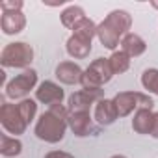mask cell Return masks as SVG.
I'll return each mask as SVG.
<instances>
[{"label": "cell", "mask_w": 158, "mask_h": 158, "mask_svg": "<svg viewBox=\"0 0 158 158\" xmlns=\"http://www.w3.org/2000/svg\"><path fill=\"white\" fill-rule=\"evenodd\" d=\"M151 4H152V8H156V10H158V2H151Z\"/></svg>", "instance_id": "obj_27"}, {"label": "cell", "mask_w": 158, "mask_h": 158, "mask_svg": "<svg viewBox=\"0 0 158 158\" xmlns=\"http://www.w3.org/2000/svg\"><path fill=\"white\" fill-rule=\"evenodd\" d=\"M93 117H95V121H97L101 127H110V125H114V123L119 119L117 110H115V104H114V99H101V101L95 104Z\"/></svg>", "instance_id": "obj_13"}, {"label": "cell", "mask_w": 158, "mask_h": 158, "mask_svg": "<svg viewBox=\"0 0 158 158\" xmlns=\"http://www.w3.org/2000/svg\"><path fill=\"white\" fill-rule=\"evenodd\" d=\"M151 136L158 139V112H154V119H152V128H151Z\"/></svg>", "instance_id": "obj_25"}, {"label": "cell", "mask_w": 158, "mask_h": 158, "mask_svg": "<svg viewBox=\"0 0 158 158\" xmlns=\"http://www.w3.org/2000/svg\"><path fill=\"white\" fill-rule=\"evenodd\" d=\"M35 86H37V71L26 69L6 84V97L13 99V101L15 99H26V95Z\"/></svg>", "instance_id": "obj_6"}, {"label": "cell", "mask_w": 158, "mask_h": 158, "mask_svg": "<svg viewBox=\"0 0 158 158\" xmlns=\"http://www.w3.org/2000/svg\"><path fill=\"white\" fill-rule=\"evenodd\" d=\"M54 74H56V78H58L61 84L74 86V84H80L82 82L84 71L80 69V65L74 63V61H61V63H58Z\"/></svg>", "instance_id": "obj_11"}, {"label": "cell", "mask_w": 158, "mask_h": 158, "mask_svg": "<svg viewBox=\"0 0 158 158\" xmlns=\"http://www.w3.org/2000/svg\"><path fill=\"white\" fill-rule=\"evenodd\" d=\"M67 125L73 130V134L78 136V138H86V136H91V134H99V128L93 125V119H91L89 112H69Z\"/></svg>", "instance_id": "obj_8"}, {"label": "cell", "mask_w": 158, "mask_h": 158, "mask_svg": "<svg viewBox=\"0 0 158 158\" xmlns=\"http://www.w3.org/2000/svg\"><path fill=\"white\" fill-rule=\"evenodd\" d=\"M152 119H154V112L147 110V108H139L134 114L132 119V130L136 134H149L151 136V128H152Z\"/></svg>", "instance_id": "obj_15"}, {"label": "cell", "mask_w": 158, "mask_h": 158, "mask_svg": "<svg viewBox=\"0 0 158 158\" xmlns=\"http://www.w3.org/2000/svg\"><path fill=\"white\" fill-rule=\"evenodd\" d=\"M121 50L127 52L130 58H138V56H141L147 50V43H145V39L141 35H138L134 32H128L121 39Z\"/></svg>", "instance_id": "obj_14"}, {"label": "cell", "mask_w": 158, "mask_h": 158, "mask_svg": "<svg viewBox=\"0 0 158 158\" xmlns=\"http://www.w3.org/2000/svg\"><path fill=\"white\" fill-rule=\"evenodd\" d=\"M26 26V15L23 11H2L0 17V28L6 35L21 34Z\"/></svg>", "instance_id": "obj_12"}, {"label": "cell", "mask_w": 158, "mask_h": 158, "mask_svg": "<svg viewBox=\"0 0 158 158\" xmlns=\"http://www.w3.org/2000/svg\"><path fill=\"white\" fill-rule=\"evenodd\" d=\"M67 119H69V108H65L63 104L48 106V110L39 115L35 128H34V134L41 141L58 143L65 138V130L69 127Z\"/></svg>", "instance_id": "obj_1"}, {"label": "cell", "mask_w": 158, "mask_h": 158, "mask_svg": "<svg viewBox=\"0 0 158 158\" xmlns=\"http://www.w3.org/2000/svg\"><path fill=\"white\" fill-rule=\"evenodd\" d=\"M102 99V89H80L69 97V112H89V106Z\"/></svg>", "instance_id": "obj_9"}, {"label": "cell", "mask_w": 158, "mask_h": 158, "mask_svg": "<svg viewBox=\"0 0 158 158\" xmlns=\"http://www.w3.org/2000/svg\"><path fill=\"white\" fill-rule=\"evenodd\" d=\"M110 158H127V156H123V154H114V156H110Z\"/></svg>", "instance_id": "obj_26"}, {"label": "cell", "mask_w": 158, "mask_h": 158, "mask_svg": "<svg viewBox=\"0 0 158 158\" xmlns=\"http://www.w3.org/2000/svg\"><path fill=\"white\" fill-rule=\"evenodd\" d=\"M24 6L23 0H2L0 2V10L2 11H21Z\"/></svg>", "instance_id": "obj_23"}, {"label": "cell", "mask_w": 158, "mask_h": 158, "mask_svg": "<svg viewBox=\"0 0 158 158\" xmlns=\"http://www.w3.org/2000/svg\"><path fill=\"white\" fill-rule=\"evenodd\" d=\"M21 151H23V143H21L19 138L6 136V134L0 136V154H2V156L15 158L17 154H21Z\"/></svg>", "instance_id": "obj_18"}, {"label": "cell", "mask_w": 158, "mask_h": 158, "mask_svg": "<svg viewBox=\"0 0 158 158\" xmlns=\"http://www.w3.org/2000/svg\"><path fill=\"white\" fill-rule=\"evenodd\" d=\"M63 97H65L63 89H61L56 82H52V80L41 82V84L37 86V89H35V101H39V102H43V104H48V106L61 104Z\"/></svg>", "instance_id": "obj_10"}, {"label": "cell", "mask_w": 158, "mask_h": 158, "mask_svg": "<svg viewBox=\"0 0 158 158\" xmlns=\"http://www.w3.org/2000/svg\"><path fill=\"white\" fill-rule=\"evenodd\" d=\"M34 61V48L32 45L24 43V41H15V43H8L2 48L0 54V63L4 67H13V69H24Z\"/></svg>", "instance_id": "obj_3"}, {"label": "cell", "mask_w": 158, "mask_h": 158, "mask_svg": "<svg viewBox=\"0 0 158 158\" xmlns=\"http://www.w3.org/2000/svg\"><path fill=\"white\" fill-rule=\"evenodd\" d=\"M17 108H19V112H21L23 119L30 125V123L34 121L35 114H37V102H35L34 99H23V101L17 104Z\"/></svg>", "instance_id": "obj_22"}, {"label": "cell", "mask_w": 158, "mask_h": 158, "mask_svg": "<svg viewBox=\"0 0 158 158\" xmlns=\"http://www.w3.org/2000/svg\"><path fill=\"white\" fill-rule=\"evenodd\" d=\"M65 48H67V54L71 58H76V60H84L89 56L91 52V43L89 41H84L80 37H76V35H71L65 43Z\"/></svg>", "instance_id": "obj_16"}, {"label": "cell", "mask_w": 158, "mask_h": 158, "mask_svg": "<svg viewBox=\"0 0 158 158\" xmlns=\"http://www.w3.org/2000/svg\"><path fill=\"white\" fill-rule=\"evenodd\" d=\"M0 123H2V127L8 134H13L15 138L24 134L26 127H28V123L23 119L17 104H10V102H4L0 106Z\"/></svg>", "instance_id": "obj_7"}, {"label": "cell", "mask_w": 158, "mask_h": 158, "mask_svg": "<svg viewBox=\"0 0 158 158\" xmlns=\"http://www.w3.org/2000/svg\"><path fill=\"white\" fill-rule=\"evenodd\" d=\"M114 76L112 65L108 58H97L89 63V67L82 74V88L84 89H101L104 84H108Z\"/></svg>", "instance_id": "obj_4"}, {"label": "cell", "mask_w": 158, "mask_h": 158, "mask_svg": "<svg viewBox=\"0 0 158 158\" xmlns=\"http://www.w3.org/2000/svg\"><path fill=\"white\" fill-rule=\"evenodd\" d=\"M132 26V17L125 10H114L106 15V19L97 24V37L101 45L108 50H114L121 45V39L128 34Z\"/></svg>", "instance_id": "obj_2"}, {"label": "cell", "mask_w": 158, "mask_h": 158, "mask_svg": "<svg viewBox=\"0 0 158 158\" xmlns=\"http://www.w3.org/2000/svg\"><path fill=\"white\" fill-rule=\"evenodd\" d=\"M141 86L152 95H158V69H145L141 73Z\"/></svg>", "instance_id": "obj_21"}, {"label": "cell", "mask_w": 158, "mask_h": 158, "mask_svg": "<svg viewBox=\"0 0 158 158\" xmlns=\"http://www.w3.org/2000/svg\"><path fill=\"white\" fill-rule=\"evenodd\" d=\"M114 104H115L117 115L119 117H127L134 110L138 112L139 108L152 110L154 101L149 95H143V93H138V91H121V93H117L114 97Z\"/></svg>", "instance_id": "obj_5"}, {"label": "cell", "mask_w": 158, "mask_h": 158, "mask_svg": "<svg viewBox=\"0 0 158 158\" xmlns=\"http://www.w3.org/2000/svg\"><path fill=\"white\" fill-rule=\"evenodd\" d=\"M45 158H74V156L65 152V151H50V152L45 154Z\"/></svg>", "instance_id": "obj_24"}, {"label": "cell", "mask_w": 158, "mask_h": 158, "mask_svg": "<svg viewBox=\"0 0 158 158\" xmlns=\"http://www.w3.org/2000/svg\"><path fill=\"white\" fill-rule=\"evenodd\" d=\"M108 60H110V65H112L114 74H123V73H127L128 67H130V56H128L127 52H123V50L112 52V56H110Z\"/></svg>", "instance_id": "obj_20"}, {"label": "cell", "mask_w": 158, "mask_h": 158, "mask_svg": "<svg viewBox=\"0 0 158 158\" xmlns=\"http://www.w3.org/2000/svg\"><path fill=\"white\" fill-rule=\"evenodd\" d=\"M73 35H76V37H80V39H84V41H93V37L97 35V24L91 21V19H84L80 24H76L74 26V30H73Z\"/></svg>", "instance_id": "obj_19"}, {"label": "cell", "mask_w": 158, "mask_h": 158, "mask_svg": "<svg viewBox=\"0 0 158 158\" xmlns=\"http://www.w3.org/2000/svg\"><path fill=\"white\" fill-rule=\"evenodd\" d=\"M60 19H61V24L69 30H74L76 24H80L84 19H86V13L80 6H67L61 13H60Z\"/></svg>", "instance_id": "obj_17"}]
</instances>
